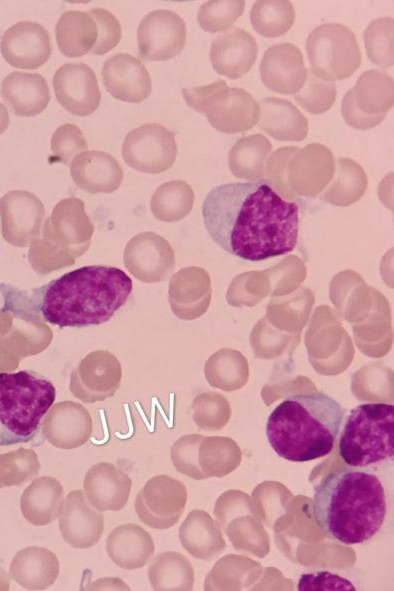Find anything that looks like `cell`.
Returning a JSON list of instances; mask_svg holds the SVG:
<instances>
[{
  "instance_id": "obj_36",
  "label": "cell",
  "mask_w": 394,
  "mask_h": 591,
  "mask_svg": "<svg viewBox=\"0 0 394 591\" xmlns=\"http://www.w3.org/2000/svg\"><path fill=\"white\" fill-rule=\"evenodd\" d=\"M4 462L3 479L7 484L22 485L38 475L40 462L32 449L20 448L2 456Z\"/></svg>"
},
{
  "instance_id": "obj_23",
  "label": "cell",
  "mask_w": 394,
  "mask_h": 591,
  "mask_svg": "<svg viewBox=\"0 0 394 591\" xmlns=\"http://www.w3.org/2000/svg\"><path fill=\"white\" fill-rule=\"evenodd\" d=\"M259 127L280 141H302L308 134V119L289 100L266 97L259 102Z\"/></svg>"
},
{
  "instance_id": "obj_19",
  "label": "cell",
  "mask_w": 394,
  "mask_h": 591,
  "mask_svg": "<svg viewBox=\"0 0 394 591\" xmlns=\"http://www.w3.org/2000/svg\"><path fill=\"white\" fill-rule=\"evenodd\" d=\"M179 490L176 481L163 475L150 478L138 492L134 508L138 518L154 529L168 528L178 515Z\"/></svg>"
},
{
  "instance_id": "obj_27",
  "label": "cell",
  "mask_w": 394,
  "mask_h": 591,
  "mask_svg": "<svg viewBox=\"0 0 394 591\" xmlns=\"http://www.w3.org/2000/svg\"><path fill=\"white\" fill-rule=\"evenodd\" d=\"M55 37L64 56L80 57L94 47L98 38L97 24L88 11L68 10L57 20Z\"/></svg>"
},
{
  "instance_id": "obj_28",
  "label": "cell",
  "mask_w": 394,
  "mask_h": 591,
  "mask_svg": "<svg viewBox=\"0 0 394 591\" xmlns=\"http://www.w3.org/2000/svg\"><path fill=\"white\" fill-rule=\"evenodd\" d=\"M272 152L270 140L262 134H252L237 140L228 153L232 174L241 179L259 181L265 175L267 159Z\"/></svg>"
},
{
  "instance_id": "obj_21",
  "label": "cell",
  "mask_w": 394,
  "mask_h": 591,
  "mask_svg": "<svg viewBox=\"0 0 394 591\" xmlns=\"http://www.w3.org/2000/svg\"><path fill=\"white\" fill-rule=\"evenodd\" d=\"M74 182L91 193L112 192L123 178L120 163L110 154L99 150H86L70 163Z\"/></svg>"
},
{
  "instance_id": "obj_30",
  "label": "cell",
  "mask_w": 394,
  "mask_h": 591,
  "mask_svg": "<svg viewBox=\"0 0 394 591\" xmlns=\"http://www.w3.org/2000/svg\"><path fill=\"white\" fill-rule=\"evenodd\" d=\"M295 10L288 0H257L250 11L254 30L264 37L284 35L292 27Z\"/></svg>"
},
{
  "instance_id": "obj_29",
  "label": "cell",
  "mask_w": 394,
  "mask_h": 591,
  "mask_svg": "<svg viewBox=\"0 0 394 591\" xmlns=\"http://www.w3.org/2000/svg\"><path fill=\"white\" fill-rule=\"evenodd\" d=\"M352 91L357 107L367 115L387 114L393 107V77L382 70L363 72Z\"/></svg>"
},
{
  "instance_id": "obj_8",
  "label": "cell",
  "mask_w": 394,
  "mask_h": 591,
  "mask_svg": "<svg viewBox=\"0 0 394 591\" xmlns=\"http://www.w3.org/2000/svg\"><path fill=\"white\" fill-rule=\"evenodd\" d=\"M311 72L333 82L350 77L361 64V50L354 32L340 23H324L306 40Z\"/></svg>"
},
{
  "instance_id": "obj_17",
  "label": "cell",
  "mask_w": 394,
  "mask_h": 591,
  "mask_svg": "<svg viewBox=\"0 0 394 591\" xmlns=\"http://www.w3.org/2000/svg\"><path fill=\"white\" fill-rule=\"evenodd\" d=\"M335 159L332 151L321 143L298 148L287 166V180L296 191L306 194L319 192L332 178Z\"/></svg>"
},
{
  "instance_id": "obj_35",
  "label": "cell",
  "mask_w": 394,
  "mask_h": 591,
  "mask_svg": "<svg viewBox=\"0 0 394 591\" xmlns=\"http://www.w3.org/2000/svg\"><path fill=\"white\" fill-rule=\"evenodd\" d=\"M337 90L333 82L322 80L308 71L302 88L294 94L297 103L311 114L328 111L336 100Z\"/></svg>"
},
{
  "instance_id": "obj_26",
  "label": "cell",
  "mask_w": 394,
  "mask_h": 591,
  "mask_svg": "<svg viewBox=\"0 0 394 591\" xmlns=\"http://www.w3.org/2000/svg\"><path fill=\"white\" fill-rule=\"evenodd\" d=\"M64 502V490L54 477L35 479L23 492L20 507L24 518L35 526H45L60 514Z\"/></svg>"
},
{
  "instance_id": "obj_33",
  "label": "cell",
  "mask_w": 394,
  "mask_h": 591,
  "mask_svg": "<svg viewBox=\"0 0 394 591\" xmlns=\"http://www.w3.org/2000/svg\"><path fill=\"white\" fill-rule=\"evenodd\" d=\"M193 203V191L182 180L162 184L152 198L153 212L162 219H178L187 214Z\"/></svg>"
},
{
  "instance_id": "obj_5",
  "label": "cell",
  "mask_w": 394,
  "mask_h": 591,
  "mask_svg": "<svg viewBox=\"0 0 394 591\" xmlns=\"http://www.w3.org/2000/svg\"><path fill=\"white\" fill-rule=\"evenodd\" d=\"M55 399V386L43 375L30 370L1 372L0 446L31 441Z\"/></svg>"
},
{
  "instance_id": "obj_40",
  "label": "cell",
  "mask_w": 394,
  "mask_h": 591,
  "mask_svg": "<svg viewBox=\"0 0 394 591\" xmlns=\"http://www.w3.org/2000/svg\"><path fill=\"white\" fill-rule=\"evenodd\" d=\"M298 590H355V587L349 580L323 571L301 575Z\"/></svg>"
},
{
  "instance_id": "obj_12",
  "label": "cell",
  "mask_w": 394,
  "mask_h": 591,
  "mask_svg": "<svg viewBox=\"0 0 394 591\" xmlns=\"http://www.w3.org/2000/svg\"><path fill=\"white\" fill-rule=\"evenodd\" d=\"M58 517L62 538L74 548L93 547L103 534L104 515L89 503L82 490L67 494Z\"/></svg>"
},
{
  "instance_id": "obj_2",
  "label": "cell",
  "mask_w": 394,
  "mask_h": 591,
  "mask_svg": "<svg viewBox=\"0 0 394 591\" xmlns=\"http://www.w3.org/2000/svg\"><path fill=\"white\" fill-rule=\"evenodd\" d=\"M132 290L133 281L122 269L87 265L30 292L12 290L7 304L14 312L39 316L60 328H82L108 322Z\"/></svg>"
},
{
  "instance_id": "obj_31",
  "label": "cell",
  "mask_w": 394,
  "mask_h": 591,
  "mask_svg": "<svg viewBox=\"0 0 394 591\" xmlns=\"http://www.w3.org/2000/svg\"><path fill=\"white\" fill-rule=\"evenodd\" d=\"M335 168V180L327 191L328 200L338 204H348L361 196L365 190L366 173L359 163L345 157L337 159Z\"/></svg>"
},
{
  "instance_id": "obj_1",
  "label": "cell",
  "mask_w": 394,
  "mask_h": 591,
  "mask_svg": "<svg viewBox=\"0 0 394 591\" xmlns=\"http://www.w3.org/2000/svg\"><path fill=\"white\" fill-rule=\"evenodd\" d=\"M202 217L212 240L246 261L286 255L298 242L299 206L265 180L213 187L203 202Z\"/></svg>"
},
{
  "instance_id": "obj_4",
  "label": "cell",
  "mask_w": 394,
  "mask_h": 591,
  "mask_svg": "<svg viewBox=\"0 0 394 591\" xmlns=\"http://www.w3.org/2000/svg\"><path fill=\"white\" fill-rule=\"evenodd\" d=\"M343 416L341 405L324 392L294 394L270 413L266 437L281 458L293 462L315 460L333 449Z\"/></svg>"
},
{
  "instance_id": "obj_10",
  "label": "cell",
  "mask_w": 394,
  "mask_h": 591,
  "mask_svg": "<svg viewBox=\"0 0 394 591\" xmlns=\"http://www.w3.org/2000/svg\"><path fill=\"white\" fill-rule=\"evenodd\" d=\"M186 35V24L179 14L169 9L153 10L137 29L139 54L150 61L171 59L184 48Z\"/></svg>"
},
{
  "instance_id": "obj_37",
  "label": "cell",
  "mask_w": 394,
  "mask_h": 591,
  "mask_svg": "<svg viewBox=\"0 0 394 591\" xmlns=\"http://www.w3.org/2000/svg\"><path fill=\"white\" fill-rule=\"evenodd\" d=\"M87 148L85 136L75 124H62L54 131L51 138V150L54 159L65 165H68Z\"/></svg>"
},
{
  "instance_id": "obj_22",
  "label": "cell",
  "mask_w": 394,
  "mask_h": 591,
  "mask_svg": "<svg viewBox=\"0 0 394 591\" xmlns=\"http://www.w3.org/2000/svg\"><path fill=\"white\" fill-rule=\"evenodd\" d=\"M106 552L118 567L136 570L150 561L154 553V542L150 534L140 525L122 524L108 535Z\"/></svg>"
},
{
  "instance_id": "obj_7",
  "label": "cell",
  "mask_w": 394,
  "mask_h": 591,
  "mask_svg": "<svg viewBox=\"0 0 394 591\" xmlns=\"http://www.w3.org/2000/svg\"><path fill=\"white\" fill-rule=\"evenodd\" d=\"M189 107L204 114L218 131L232 134L250 130L260 116L258 102L246 90L228 87L224 80L182 89Z\"/></svg>"
},
{
  "instance_id": "obj_32",
  "label": "cell",
  "mask_w": 394,
  "mask_h": 591,
  "mask_svg": "<svg viewBox=\"0 0 394 591\" xmlns=\"http://www.w3.org/2000/svg\"><path fill=\"white\" fill-rule=\"evenodd\" d=\"M393 33L394 20L391 17L374 19L363 33L369 60L382 68L394 64Z\"/></svg>"
},
{
  "instance_id": "obj_16",
  "label": "cell",
  "mask_w": 394,
  "mask_h": 591,
  "mask_svg": "<svg viewBox=\"0 0 394 591\" xmlns=\"http://www.w3.org/2000/svg\"><path fill=\"white\" fill-rule=\"evenodd\" d=\"M93 431L88 411L73 402L53 405L42 423L45 439L58 449L70 450L85 444Z\"/></svg>"
},
{
  "instance_id": "obj_34",
  "label": "cell",
  "mask_w": 394,
  "mask_h": 591,
  "mask_svg": "<svg viewBox=\"0 0 394 591\" xmlns=\"http://www.w3.org/2000/svg\"><path fill=\"white\" fill-rule=\"evenodd\" d=\"M244 0H210L197 13L200 27L210 33L225 31L243 14Z\"/></svg>"
},
{
  "instance_id": "obj_39",
  "label": "cell",
  "mask_w": 394,
  "mask_h": 591,
  "mask_svg": "<svg viewBox=\"0 0 394 591\" xmlns=\"http://www.w3.org/2000/svg\"><path fill=\"white\" fill-rule=\"evenodd\" d=\"M297 147L288 146L275 150L267 159L265 173L267 183L281 196L290 195L287 190V166Z\"/></svg>"
},
{
  "instance_id": "obj_20",
  "label": "cell",
  "mask_w": 394,
  "mask_h": 591,
  "mask_svg": "<svg viewBox=\"0 0 394 591\" xmlns=\"http://www.w3.org/2000/svg\"><path fill=\"white\" fill-rule=\"evenodd\" d=\"M132 480L112 463L100 462L88 469L83 481L89 503L100 511H118L127 503Z\"/></svg>"
},
{
  "instance_id": "obj_3",
  "label": "cell",
  "mask_w": 394,
  "mask_h": 591,
  "mask_svg": "<svg viewBox=\"0 0 394 591\" xmlns=\"http://www.w3.org/2000/svg\"><path fill=\"white\" fill-rule=\"evenodd\" d=\"M313 514L329 538L345 545L364 543L381 530L387 515L382 481L366 470L339 467L315 486Z\"/></svg>"
},
{
  "instance_id": "obj_25",
  "label": "cell",
  "mask_w": 394,
  "mask_h": 591,
  "mask_svg": "<svg viewBox=\"0 0 394 591\" xmlns=\"http://www.w3.org/2000/svg\"><path fill=\"white\" fill-rule=\"evenodd\" d=\"M57 556L45 547L30 546L19 551L11 565L12 577L25 589L44 590L59 576Z\"/></svg>"
},
{
  "instance_id": "obj_9",
  "label": "cell",
  "mask_w": 394,
  "mask_h": 591,
  "mask_svg": "<svg viewBox=\"0 0 394 591\" xmlns=\"http://www.w3.org/2000/svg\"><path fill=\"white\" fill-rule=\"evenodd\" d=\"M175 133L159 123H145L129 131L122 144V157L133 169L161 173L176 160Z\"/></svg>"
},
{
  "instance_id": "obj_38",
  "label": "cell",
  "mask_w": 394,
  "mask_h": 591,
  "mask_svg": "<svg viewBox=\"0 0 394 591\" xmlns=\"http://www.w3.org/2000/svg\"><path fill=\"white\" fill-rule=\"evenodd\" d=\"M88 12L94 18L98 28V38L90 53L103 55L119 43L122 36L120 22L114 14L104 8L97 7Z\"/></svg>"
},
{
  "instance_id": "obj_14",
  "label": "cell",
  "mask_w": 394,
  "mask_h": 591,
  "mask_svg": "<svg viewBox=\"0 0 394 591\" xmlns=\"http://www.w3.org/2000/svg\"><path fill=\"white\" fill-rule=\"evenodd\" d=\"M106 90L116 99L138 103L151 93L152 82L145 64L128 53L107 58L101 70Z\"/></svg>"
},
{
  "instance_id": "obj_13",
  "label": "cell",
  "mask_w": 394,
  "mask_h": 591,
  "mask_svg": "<svg viewBox=\"0 0 394 591\" xmlns=\"http://www.w3.org/2000/svg\"><path fill=\"white\" fill-rule=\"evenodd\" d=\"M307 73L302 51L292 43L270 46L260 62L263 84L276 93L296 94L304 85Z\"/></svg>"
},
{
  "instance_id": "obj_41",
  "label": "cell",
  "mask_w": 394,
  "mask_h": 591,
  "mask_svg": "<svg viewBox=\"0 0 394 591\" xmlns=\"http://www.w3.org/2000/svg\"><path fill=\"white\" fill-rule=\"evenodd\" d=\"M341 112L345 122L358 130H367L380 124L386 114L367 115L356 105L352 89L344 95L341 105Z\"/></svg>"
},
{
  "instance_id": "obj_24",
  "label": "cell",
  "mask_w": 394,
  "mask_h": 591,
  "mask_svg": "<svg viewBox=\"0 0 394 591\" xmlns=\"http://www.w3.org/2000/svg\"><path fill=\"white\" fill-rule=\"evenodd\" d=\"M2 94L13 112L20 116H35L50 101L48 83L38 73L12 72L2 83Z\"/></svg>"
},
{
  "instance_id": "obj_11",
  "label": "cell",
  "mask_w": 394,
  "mask_h": 591,
  "mask_svg": "<svg viewBox=\"0 0 394 591\" xmlns=\"http://www.w3.org/2000/svg\"><path fill=\"white\" fill-rule=\"evenodd\" d=\"M53 88L61 106L77 116L92 114L101 92L95 72L83 62H67L54 73Z\"/></svg>"
},
{
  "instance_id": "obj_6",
  "label": "cell",
  "mask_w": 394,
  "mask_h": 591,
  "mask_svg": "<svg viewBox=\"0 0 394 591\" xmlns=\"http://www.w3.org/2000/svg\"><path fill=\"white\" fill-rule=\"evenodd\" d=\"M339 455L356 468L393 458V404L366 403L351 410L339 439Z\"/></svg>"
},
{
  "instance_id": "obj_18",
  "label": "cell",
  "mask_w": 394,
  "mask_h": 591,
  "mask_svg": "<svg viewBox=\"0 0 394 591\" xmlns=\"http://www.w3.org/2000/svg\"><path fill=\"white\" fill-rule=\"evenodd\" d=\"M257 54L255 38L246 30L235 26L212 41L210 61L218 74L237 79L252 68Z\"/></svg>"
},
{
  "instance_id": "obj_15",
  "label": "cell",
  "mask_w": 394,
  "mask_h": 591,
  "mask_svg": "<svg viewBox=\"0 0 394 591\" xmlns=\"http://www.w3.org/2000/svg\"><path fill=\"white\" fill-rule=\"evenodd\" d=\"M1 50L11 65L23 69H37L51 56L50 35L38 22L21 21L5 32Z\"/></svg>"
}]
</instances>
